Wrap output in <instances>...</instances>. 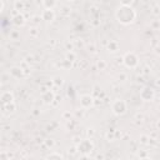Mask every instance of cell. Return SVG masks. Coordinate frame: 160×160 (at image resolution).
<instances>
[{"instance_id": "obj_6", "label": "cell", "mask_w": 160, "mask_h": 160, "mask_svg": "<svg viewBox=\"0 0 160 160\" xmlns=\"http://www.w3.org/2000/svg\"><path fill=\"white\" fill-rule=\"evenodd\" d=\"M0 99H1V103L3 104H9V103H14V95H13L11 91H4L1 96H0Z\"/></svg>"}, {"instance_id": "obj_17", "label": "cell", "mask_w": 160, "mask_h": 160, "mask_svg": "<svg viewBox=\"0 0 160 160\" xmlns=\"http://www.w3.org/2000/svg\"><path fill=\"white\" fill-rule=\"evenodd\" d=\"M66 58H68V60L69 61H74V59H75V54L71 51V53H68L66 54Z\"/></svg>"}, {"instance_id": "obj_2", "label": "cell", "mask_w": 160, "mask_h": 160, "mask_svg": "<svg viewBox=\"0 0 160 160\" xmlns=\"http://www.w3.org/2000/svg\"><path fill=\"white\" fill-rule=\"evenodd\" d=\"M126 111V104L124 100L116 99L114 103H113V113L115 115H123Z\"/></svg>"}, {"instance_id": "obj_5", "label": "cell", "mask_w": 160, "mask_h": 160, "mask_svg": "<svg viewBox=\"0 0 160 160\" xmlns=\"http://www.w3.org/2000/svg\"><path fill=\"white\" fill-rule=\"evenodd\" d=\"M140 96L144 102H151L155 96V93L153 89H150V88H144V89L140 91Z\"/></svg>"}, {"instance_id": "obj_14", "label": "cell", "mask_w": 160, "mask_h": 160, "mask_svg": "<svg viewBox=\"0 0 160 160\" xmlns=\"http://www.w3.org/2000/svg\"><path fill=\"white\" fill-rule=\"evenodd\" d=\"M14 8H15L16 11H22V10H24V3L16 0V1L14 3Z\"/></svg>"}, {"instance_id": "obj_18", "label": "cell", "mask_w": 160, "mask_h": 160, "mask_svg": "<svg viewBox=\"0 0 160 160\" xmlns=\"http://www.w3.org/2000/svg\"><path fill=\"white\" fill-rule=\"evenodd\" d=\"M121 1V4H123V5H126V6H130V4H131L134 0H120Z\"/></svg>"}, {"instance_id": "obj_21", "label": "cell", "mask_w": 160, "mask_h": 160, "mask_svg": "<svg viewBox=\"0 0 160 160\" xmlns=\"http://www.w3.org/2000/svg\"><path fill=\"white\" fill-rule=\"evenodd\" d=\"M153 28H154V29H159V28H160V23H154V24H153Z\"/></svg>"}, {"instance_id": "obj_4", "label": "cell", "mask_w": 160, "mask_h": 160, "mask_svg": "<svg viewBox=\"0 0 160 160\" xmlns=\"http://www.w3.org/2000/svg\"><path fill=\"white\" fill-rule=\"evenodd\" d=\"M93 148H94V145H93L91 140H89V139L80 141V144L78 145V149H79L80 153H90L93 150Z\"/></svg>"}, {"instance_id": "obj_12", "label": "cell", "mask_w": 160, "mask_h": 160, "mask_svg": "<svg viewBox=\"0 0 160 160\" xmlns=\"http://www.w3.org/2000/svg\"><path fill=\"white\" fill-rule=\"evenodd\" d=\"M53 99H54V95H53V93H50V91H45L44 94H43V100L45 103H51L53 102Z\"/></svg>"}, {"instance_id": "obj_1", "label": "cell", "mask_w": 160, "mask_h": 160, "mask_svg": "<svg viewBox=\"0 0 160 160\" xmlns=\"http://www.w3.org/2000/svg\"><path fill=\"white\" fill-rule=\"evenodd\" d=\"M135 11H134L130 6H126V5H123L121 8H119L116 11V18L119 20V23L121 24H130L134 22L135 19Z\"/></svg>"}, {"instance_id": "obj_3", "label": "cell", "mask_w": 160, "mask_h": 160, "mask_svg": "<svg viewBox=\"0 0 160 160\" xmlns=\"http://www.w3.org/2000/svg\"><path fill=\"white\" fill-rule=\"evenodd\" d=\"M124 64L128 66V68H135V66L138 65V58H136V55L134 53H128L126 55L124 56Z\"/></svg>"}, {"instance_id": "obj_19", "label": "cell", "mask_w": 160, "mask_h": 160, "mask_svg": "<svg viewBox=\"0 0 160 160\" xmlns=\"http://www.w3.org/2000/svg\"><path fill=\"white\" fill-rule=\"evenodd\" d=\"M48 158H50V159H51V158H59V159H63V155H61V154H51V155H49Z\"/></svg>"}, {"instance_id": "obj_24", "label": "cell", "mask_w": 160, "mask_h": 160, "mask_svg": "<svg viewBox=\"0 0 160 160\" xmlns=\"http://www.w3.org/2000/svg\"><path fill=\"white\" fill-rule=\"evenodd\" d=\"M157 126H158V129H160V121H158V123H157Z\"/></svg>"}, {"instance_id": "obj_15", "label": "cell", "mask_w": 160, "mask_h": 160, "mask_svg": "<svg viewBox=\"0 0 160 160\" xmlns=\"http://www.w3.org/2000/svg\"><path fill=\"white\" fill-rule=\"evenodd\" d=\"M108 49H109V51H116V50H118V43L111 41V43L108 45Z\"/></svg>"}, {"instance_id": "obj_23", "label": "cell", "mask_w": 160, "mask_h": 160, "mask_svg": "<svg viewBox=\"0 0 160 160\" xmlns=\"http://www.w3.org/2000/svg\"><path fill=\"white\" fill-rule=\"evenodd\" d=\"M53 144H54V141H53V140H50V141H48V145H49V146H51Z\"/></svg>"}, {"instance_id": "obj_16", "label": "cell", "mask_w": 160, "mask_h": 160, "mask_svg": "<svg viewBox=\"0 0 160 160\" xmlns=\"http://www.w3.org/2000/svg\"><path fill=\"white\" fill-rule=\"evenodd\" d=\"M105 66H106V63H105L104 60H100V61L98 63V68H99L100 70H103V69H105Z\"/></svg>"}, {"instance_id": "obj_7", "label": "cell", "mask_w": 160, "mask_h": 160, "mask_svg": "<svg viewBox=\"0 0 160 160\" xmlns=\"http://www.w3.org/2000/svg\"><path fill=\"white\" fill-rule=\"evenodd\" d=\"M54 18H55V15H54L53 9H45L41 14V19L45 20V22H53Z\"/></svg>"}, {"instance_id": "obj_13", "label": "cell", "mask_w": 160, "mask_h": 160, "mask_svg": "<svg viewBox=\"0 0 160 160\" xmlns=\"http://www.w3.org/2000/svg\"><path fill=\"white\" fill-rule=\"evenodd\" d=\"M45 9H53L55 6V0H43Z\"/></svg>"}, {"instance_id": "obj_22", "label": "cell", "mask_w": 160, "mask_h": 160, "mask_svg": "<svg viewBox=\"0 0 160 160\" xmlns=\"http://www.w3.org/2000/svg\"><path fill=\"white\" fill-rule=\"evenodd\" d=\"M11 36H13V38H18V33H13Z\"/></svg>"}, {"instance_id": "obj_20", "label": "cell", "mask_w": 160, "mask_h": 160, "mask_svg": "<svg viewBox=\"0 0 160 160\" xmlns=\"http://www.w3.org/2000/svg\"><path fill=\"white\" fill-rule=\"evenodd\" d=\"M141 143H143V144H146V143H148V136H146V135H141Z\"/></svg>"}, {"instance_id": "obj_9", "label": "cell", "mask_w": 160, "mask_h": 160, "mask_svg": "<svg viewBox=\"0 0 160 160\" xmlns=\"http://www.w3.org/2000/svg\"><path fill=\"white\" fill-rule=\"evenodd\" d=\"M80 104H81L83 108H89L93 105V98L90 95H83L81 99H80Z\"/></svg>"}, {"instance_id": "obj_10", "label": "cell", "mask_w": 160, "mask_h": 160, "mask_svg": "<svg viewBox=\"0 0 160 160\" xmlns=\"http://www.w3.org/2000/svg\"><path fill=\"white\" fill-rule=\"evenodd\" d=\"M14 24L15 25H18V26H22V25H24L25 24V18L22 15V14H18L16 16H14Z\"/></svg>"}, {"instance_id": "obj_8", "label": "cell", "mask_w": 160, "mask_h": 160, "mask_svg": "<svg viewBox=\"0 0 160 160\" xmlns=\"http://www.w3.org/2000/svg\"><path fill=\"white\" fill-rule=\"evenodd\" d=\"M9 75H11V77L15 79H20L23 77V69L19 68V66H13L9 71Z\"/></svg>"}, {"instance_id": "obj_11", "label": "cell", "mask_w": 160, "mask_h": 160, "mask_svg": "<svg viewBox=\"0 0 160 160\" xmlns=\"http://www.w3.org/2000/svg\"><path fill=\"white\" fill-rule=\"evenodd\" d=\"M16 109L14 103H9V104H3V110H5V113H13Z\"/></svg>"}]
</instances>
